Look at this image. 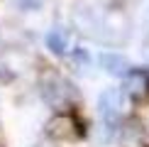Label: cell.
Here are the masks:
<instances>
[{"label":"cell","instance_id":"1","mask_svg":"<svg viewBox=\"0 0 149 147\" xmlns=\"http://www.w3.org/2000/svg\"><path fill=\"white\" fill-rule=\"evenodd\" d=\"M42 98L54 108H66L73 101V88L56 71H47L42 76Z\"/></svg>","mask_w":149,"mask_h":147},{"label":"cell","instance_id":"2","mask_svg":"<svg viewBox=\"0 0 149 147\" xmlns=\"http://www.w3.org/2000/svg\"><path fill=\"white\" fill-rule=\"evenodd\" d=\"M47 135L54 137V140H59V142H73V140L81 137V125H78V120L73 115L59 113L47 123Z\"/></svg>","mask_w":149,"mask_h":147},{"label":"cell","instance_id":"3","mask_svg":"<svg viewBox=\"0 0 149 147\" xmlns=\"http://www.w3.org/2000/svg\"><path fill=\"white\" fill-rule=\"evenodd\" d=\"M98 108H100V115L108 123H115L122 115V110H125V91L108 88L100 96V101H98Z\"/></svg>","mask_w":149,"mask_h":147},{"label":"cell","instance_id":"4","mask_svg":"<svg viewBox=\"0 0 149 147\" xmlns=\"http://www.w3.org/2000/svg\"><path fill=\"white\" fill-rule=\"evenodd\" d=\"M71 20H73V24H76L81 32H86V34H95V29L100 27L98 15L93 12L91 5H86V3H76V5H73V10H71Z\"/></svg>","mask_w":149,"mask_h":147},{"label":"cell","instance_id":"5","mask_svg":"<svg viewBox=\"0 0 149 147\" xmlns=\"http://www.w3.org/2000/svg\"><path fill=\"white\" fill-rule=\"evenodd\" d=\"M47 47L52 49L54 54H59V57L71 54L73 37H71L69 29H64V27H54V29H49V34H47Z\"/></svg>","mask_w":149,"mask_h":147},{"label":"cell","instance_id":"6","mask_svg":"<svg viewBox=\"0 0 149 147\" xmlns=\"http://www.w3.org/2000/svg\"><path fill=\"white\" fill-rule=\"evenodd\" d=\"M100 66L110 74V76H127L130 74V61L122 57V54H113V52L100 54Z\"/></svg>","mask_w":149,"mask_h":147},{"label":"cell","instance_id":"7","mask_svg":"<svg viewBox=\"0 0 149 147\" xmlns=\"http://www.w3.org/2000/svg\"><path fill=\"white\" fill-rule=\"evenodd\" d=\"M147 91H149V81L142 71H130L125 76V93L139 98V96H147Z\"/></svg>","mask_w":149,"mask_h":147},{"label":"cell","instance_id":"8","mask_svg":"<svg viewBox=\"0 0 149 147\" xmlns=\"http://www.w3.org/2000/svg\"><path fill=\"white\" fill-rule=\"evenodd\" d=\"M122 142L125 147H142L144 145V132H142L139 125H130L122 130Z\"/></svg>","mask_w":149,"mask_h":147},{"label":"cell","instance_id":"9","mask_svg":"<svg viewBox=\"0 0 149 147\" xmlns=\"http://www.w3.org/2000/svg\"><path fill=\"white\" fill-rule=\"evenodd\" d=\"M71 66L76 69L78 74H88L91 69V57L86 49H76V52H71Z\"/></svg>","mask_w":149,"mask_h":147},{"label":"cell","instance_id":"10","mask_svg":"<svg viewBox=\"0 0 149 147\" xmlns=\"http://www.w3.org/2000/svg\"><path fill=\"white\" fill-rule=\"evenodd\" d=\"M144 59L149 61V42H147V47H144Z\"/></svg>","mask_w":149,"mask_h":147},{"label":"cell","instance_id":"11","mask_svg":"<svg viewBox=\"0 0 149 147\" xmlns=\"http://www.w3.org/2000/svg\"><path fill=\"white\" fill-rule=\"evenodd\" d=\"M0 147H3V135H0Z\"/></svg>","mask_w":149,"mask_h":147},{"label":"cell","instance_id":"12","mask_svg":"<svg viewBox=\"0 0 149 147\" xmlns=\"http://www.w3.org/2000/svg\"><path fill=\"white\" fill-rule=\"evenodd\" d=\"M147 98H149V91H147Z\"/></svg>","mask_w":149,"mask_h":147}]
</instances>
